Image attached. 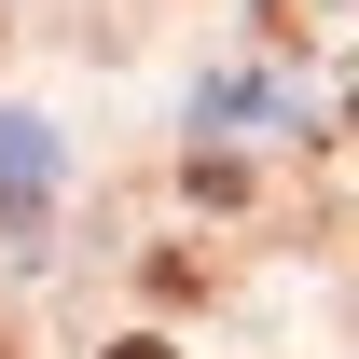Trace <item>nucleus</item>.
<instances>
[{
    "label": "nucleus",
    "mask_w": 359,
    "mask_h": 359,
    "mask_svg": "<svg viewBox=\"0 0 359 359\" xmlns=\"http://www.w3.org/2000/svg\"><path fill=\"white\" fill-rule=\"evenodd\" d=\"M0 208L42 222V125H0Z\"/></svg>",
    "instance_id": "obj_1"
},
{
    "label": "nucleus",
    "mask_w": 359,
    "mask_h": 359,
    "mask_svg": "<svg viewBox=\"0 0 359 359\" xmlns=\"http://www.w3.org/2000/svg\"><path fill=\"white\" fill-rule=\"evenodd\" d=\"M111 359H180V346H152V332H125V346H111Z\"/></svg>",
    "instance_id": "obj_2"
}]
</instances>
